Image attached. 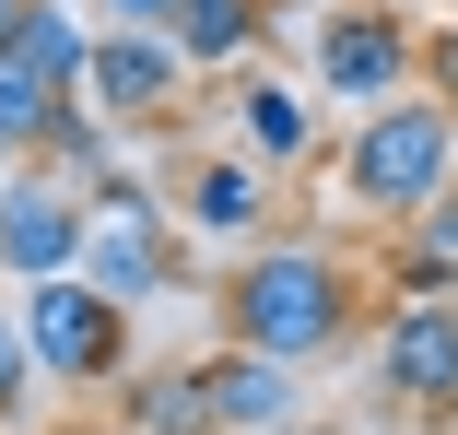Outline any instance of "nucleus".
Returning <instances> with one entry per match:
<instances>
[{
    "label": "nucleus",
    "instance_id": "obj_10",
    "mask_svg": "<svg viewBox=\"0 0 458 435\" xmlns=\"http://www.w3.org/2000/svg\"><path fill=\"white\" fill-rule=\"evenodd\" d=\"M270 13H283V0H176V59H189V71H235L247 47H259V24Z\"/></svg>",
    "mask_w": 458,
    "mask_h": 435
},
{
    "label": "nucleus",
    "instance_id": "obj_8",
    "mask_svg": "<svg viewBox=\"0 0 458 435\" xmlns=\"http://www.w3.org/2000/svg\"><path fill=\"white\" fill-rule=\"evenodd\" d=\"M200 400H212L224 435H283V423H306V365H270L247 341H212L200 354Z\"/></svg>",
    "mask_w": 458,
    "mask_h": 435
},
{
    "label": "nucleus",
    "instance_id": "obj_9",
    "mask_svg": "<svg viewBox=\"0 0 458 435\" xmlns=\"http://www.w3.org/2000/svg\"><path fill=\"white\" fill-rule=\"evenodd\" d=\"M176 82H189V59L165 47V24H118V36H95V59H82V95L106 118H165Z\"/></svg>",
    "mask_w": 458,
    "mask_h": 435
},
{
    "label": "nucleus",
    "instance_id": "obj_18",
    "mask_svg": "<svg viewBox=\"0 0 458 435\" xmlns=\"http://www.w3.org/2000/svg\"><path fill=\"white\" fill-rule=\"evenodd\" d=\"M423 95L458 107V24H423Z\"/></svg>",
    "mask_w": 458,
    "mask_h": 435
},
{
    "label": "nucleus",
    "instance_id": "obj_5",
    "mask_svg": "<svg viewBox=\"0 0 458 435\" xmlns=\"http://www.w3.org/2000/svg\"><path fill=\"white\" fill-rule=\"evenodd\" d=\"M377 388L411 412H458V294H400L377 329Z\"/></svg>",
    "mask_w": 458,
    "mask_h": 435
},
{
    "label": "nucleus",
    "instance_id": "obj_14",
    "mask_svg": "<svg viewBox=\"0 0 458 435\" xmlns=\"http://www.w3.org/2000/svg\"><path fill=\"white\" fill-rule=\"evenodd\" d=\"M118 423H130V435H224L212 400H200V365H153V377H130Z\"/></svg>",
    "mask_w": 458,
    "mask_h": 435
},
{
    "label": "nucleus",
    "instance_id": "obj_6",
    "mask_svg": "<svg viewBox=\"0 0 458 435\" xmlns=\"http://www.w3.org/2000/svg\"><path fill=\"white\" fill-rule=\"evenodd\" d=\"M82 224H95V200L24 165V177H13V200H0V271H13V283L82 271Z\"/></svg>",
    "mask_w": 458,
    "mask_h": 435
},
{
    "label": "nucleus",
    "instance_id": "obj_4",
    "mask_svg": "<svg viewBox=\"0 0 458 435\" xmlns=\"http://www.w3.org/2000/svg\"><path fill=\"white\" fill-rule=\"evenodd\" d=\"M318 82H329L341 107L411 95V82H423V24L377 13V0H329V13H318Z\"/></svg>",
    "mask_w": 458,
    "mask_h": 435
},
{
    "label": "nucleus",
    "instance_id": "obj_3",
    "mask_svg": "<svg viewBox=\"0 0 458 435\" xmlns=\"http://www.w3.org/2000/svg\"><path fill=\"white\" fill-rule=\"evenodd\" d=\"M24 341H36V365H47L59 388H106V377H130V306L95 294L82 271L24 283Z\"/></svg>",
    "mask_w": 458,
    "mask_h": 435
},
{
    "label": "nucleus",
    "instance_id": "obj_11",
    "mask_svg": "<svg viewBox=\"0 0 458 435\" xmlns=\"http://www.w3.org/2000/svg\"><path fill=\"white\" fill-rule=\"evenodd\" d=\"M388 283L400 294H458V177L400 224V259H388Z\"/></svg>",
    "mask_w": 458,
    "mask_h": 435
},
{
    "label": "nucleus",
    "instance_id": "obj_15",
    "mask_svg": "<svg viewBox=\"0 0 458 435\" xmlns=\"http://www.w3.org/2000/svg\"><path fill=\"white\" fill-rule=\"evenodd\" d=\"M13 59L47 82V95H82V59H95V36H82L59 0H24V36H13Z\"/></svg>",
    "mask_w": 458,
    "mask_h": 435
},
{
    "label": "nucleus",
    "instance_id": "obj_2",
    "mask_svg": "<svg viewBox=\"0 0 458 435\" xmlns=\"http://www.w3.org/2000/svg\"><path fill=\"white\" fill-rule=\"evenodd\" d=\"M446 177H458V107H435L423 82L388 95V107H364L352 141H341V189H352L364 212H388V224H411Z\"/></svg>",
    "mask_w": 458,
    "mask_h": 435
},
{
    "label": "nucleus",
    "instance_id": "obj_1",
    "mask_svg": "<svg viewBox=\"0 0 458 435\" xmlns=\"http://www.w3.org/2000/svg\"><path fill=\"white\" fill-rule=\"evenodd\" d=\"M224 341H247V354L270 365H329L341 341H352V271H341V247H247L235 271H224Z\"/></svg>",
    "mask_w": 458,
    "mask_h": 435
},
{
    "label": "nucleus",
    "instance_id": "obj_20",
    "mask_svg": "<svg viewBox=\"0 0 458 435\" xmlns=\"http://www.w3.org/2000/svg\"><path fill=\"white\" fill-rule=\"evenodd\" d=\"M13 36H24V0H0V59H13Z\"/></svg>",
    "mask_w": 458,
    "mask_h": 435
},
{
    "label": "nucleus",
    "instance_id": "obj_17",
    "mask_svg": "<svg viewBox=\"0 0 458 435\" xmlns=\"http://www.w3.org/2000/svg\"><path fill=\"white\" fill-rule=\"evenodd\" d=\"M36 377H47V365H36V341H24V318L0 306V423H24V400H36Z\"/></svg>",
    "mask_w": 458,
    "mask_h": 435
},
{
    "label": "nucleus",
    "instance_id": "obj_7",
    "mask_svg": "<svg viewBox=\"0 0 458 435\" xmlns=\"http://www.w3.org/2000/svg\"><path fill=\"white\" fill-rule=\"evenodd\" d=\"M165 212H176V235L235 247L247 224H270V165H259V153H189V165L165 177Z\"/></svg>",
    "mask_w": 458,
    "mask_h": 435
},
{
    "label": "nucleus",
    "instance_id": "obj_12",
    "mask_svg": "<svg viewBox=\"0 0 458 435\" xmlns=\"http://www.w3.org/2000/svg\"><path fill=\"white\" fill-rule=\"evenodd\" d=\"M47 165H59V189H118V141H106V107L95 95H59V118H47V141H36Z\"/></svg>",
    "mask_w": 458,
    "mask_h": 435
},
{
    "label": "nucleus",
    "instance_id": "obj_22",
    "mask_svg": "<svg viewBox=\"0 0 458 435\" xmlns=\"http://www.w3.org/2000/svg\"><path fill=\"white\" fill-rule=\"evenodd\" d=\"M283 435H341V423H283Z\"/></svg>",
    "mask_w": 458,
    "mask_h": 435
},
{
    "label": "nucleus",
    "instance_id": "obj_16",
    "mask_svg": "<svg viewBox=\"0 0 458 435\" xmlns=\"http://www.w3.org/2000/svg\"><path fill=\"white\" fill-rule=\"evenodd\" d=\"M47 118H59V95H47V82H36L24 59H0V153H13V165H36Z\"/></svg>",
    "mask_w": 458,
    "mask_h": 435
},
{
    "label": "nucleus",
    "instance_id": "obj_21",
    "mask_svg": "<svg viewBox=\"0 0 458 435\" xmlns=\"http://www.w3.org/2000/svg\"><path fill=\"white\" fill-rule=\"evenodd\" d=\"M13 177H24V165H13V153H0V200H13Z\"/></svg>",
    "mask_w": 458,
    "mask_h": 435
},
{
    "label": "nucleus",
    "instance_id": "obj_13",
    "mask_svg": "<svg viewBox=\"0 0 458 435\" xmlns=\"http://www.w3.org/2000/svg\"><path fill=\"white\" fill-rule=\"evenodd\" d=\"M235 130H247V153L259 165H306L318 153V130H306V95H294V82H235Z\"/></svg>",
    "mask_w": 458,
    "mask_h": 435
},
{
    "label": "nucleus",
    "instance_id": "obj_19",
    "mask_svg": "<svg viewBox=\"0 0 458 435\" xmlns=\"http://www.w3.org/2000/svg\"><path fill=\"white\" fill-rule=\"evenodd\" d=\"M118 24H176V0H106Z\"/></svg>",
    "mask_w": 458,
    "mask_h": 435
}]
</instances>
